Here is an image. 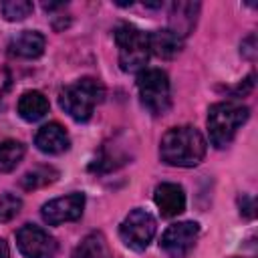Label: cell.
Here are the masks:
<instances>
[{
	"label": "cell",
	"mask_w": 258,
	"mask_h": 258,
	"mask_svg": "<svg viewBox=\"0 0 258 258\" xmlns=\"http://www.w3.org/2000/svg\"><path fill=\"white\" fill-rule=\"evenodd\" d=\"M34 145L42 151V153H48V155H58V153H64L69 147H71V139L64 131V127L60 123H46L42 125L38 131H36V137H34Z\"/></svg>",
	"instance_id": "8fae6325"
},
{
	"label": "cell",
	"mask_w": 258,
	"mask_h": 258,
	"mask_svg": "<svg viewBox=\"0 0 258 258\" xmlns=\"http://www.w3.org/2000/svg\"><path fill=\"white\" fill-rule=\"evenodd\" d=\"M44 36L38 30H22L8 42V52L18 58H36L44 50Z\"/></svg>",
	"instance_id": "4fadbf2b"
},
{
	"label": "cell",
	"mask_w": 258,
	"mask_h": 258,
	"mask_svg": "<svg viewBox=\"0 0 258 258\" xmlns=\"http://www.w3.org/2000/svg\"><path fill=\"white\" fill-rule=\"evenodd\" d=\"M248 115L250 109L236 101H222L212 105L208 111V131L212 145L218 149L226 147L234 139L236 131L248 121Z\"/></svg>",
	"instance_id": "3957f363"
},
{
	"label": "cell",
	"mask_w": 258,
	"mask_h": 258,
	"mask_svg": "<svg viewBox=\"0 0 258 258\" xmlns=\"http://www.w3.org/2000/svg\"><path fill=\"white\" fill-rule=\"evenodd\" d=\"M137 89L141 103L151 115L167 113L171 105V89L169 79L161 69H143L137 75Z\"/></svg>",
	"instance_id": "5b68a950"
},
{
	"label": "cell",
	"mask_w": 258,
	"mask_h": 258,
	"mask_svg": "<svg viewBox=\"0 0 258 258\" xmlns=\"http://www.w3.org/2000/svg\"><path fill=\"white\" fill-rule=\"evenodd\" d=\"M115 42L119 46V64L125 73H141L149 60V40H147V32L131 26V24H123L115 30Z\"/></svg>",
	"instance_id": "277c9868"
},
{
	"label": "cell",
	"mask_w": 258,
	"mask_h": 258,
	"mask_svg": "<svg viewBox=\"0 0 258 258\" xmlns=\"http://www.w3.org/2000/svg\"><path fill=\"white\" fill-rule=\"evenodd\" d=\"M24 157V145L16 139L0 141V171H12Z\"/></svg>",
	"instance_id": "e0dca14e"
},
{
	"label": "cell",
	"mask_w": 258,
	"mask_h": 258,
	"mask_svg": "<svg viewBox=\"0 0 258 258\" xmlns=\"http://www.w3.org/2000/svg\"><path fill=\"white\" fill-rule=\"evenodd\" d=\"M198 12H200V4L198 2H173L169 8V30L175 32L179 38L187 36L198 20Z\"/></svg>",
	"instance_id": "7c38bea8"
},
{
	"label": "cell",
	"mask_w": 258,
	"mask_h": 258,
	"mask_svg": "<svg viewBox=\"0 0 258 258\" xmlns=\"http://www.w3.org/2000/svg\"><path fill=\"white\" fill-rule=\"evenodd\" d=\"M85 210V194L81 191H73L69 196L62 198H54L50 202H46L40 210L42 220L48 226H58L64 222H75L83 216Z\"/></svg>",
	"instance_id": "9c48e42d"
},
{
	"label": "cell",
	"mask_w": 258,
	"mask_h": 258,
	"mask_svg": "<svg viewBox=\"0 0 258 258\" xmlns=\"http://www.w3.org/2000/svg\"><path fill=\"white\" fill-rule=\"evenodd\" d=\"M153 202L159 208L161 216L165 218H175L185 210V194L183 187L171 181H163L155 187L153 191Z\"/></svg>",
	"instance_id": "30bf717a"
},
{
	"label": "cell",
	"mask_w": 258,
	"mask_h": 258,
	"mask_svg": "<svg viewBox=\"0 0 258 258\" xmlns=\"http://www.w3.org/2000/svg\"><path fill=\"white\" fill-rule=\"evenodd\" d=\"M22 208V200L10 191H4L0 196V222H10L14 216H18Z\"/></svg>",
	"instance_id": "ffe728a7"
},
{
	"label": "cell",
	"mask_w": 258,
	"mask_h": 258,
	"mask_svg": "<svg viewBox=\"0 0 258 258\" xmlns=\"http://www.w3.org/2000/svg\"><path fill=\"white\" fill-rule=\"evenodd\" d=\"M240 212L246 216V218H252L254 216V198H250V196H242V200H240Z\"/></svg>",
	"instance_id": "7402d4cb"
},
{
	"label": "cell",
	"mask_w": 258,
	"mask_h": 258,
	"mask_svg": "<svg viewBox=\"0 0 258 258\" xmlns=\"http://www.w3.org/2000/svg\"><path fill=\"white\" fill-rule=\"evenodd\" d=\"M198 236H200L198 222H177L163 232L159 246L169 258H185L194 248Z\"/></svg>",
	"instance_id": "ba28073f"
},
{
	"label": "cell",
	"mask_w": 258,
	"mask_h": 258,
	"mask_svg": "<svg viewBox=\"0 0 258 258\" xmlns=\"http://www.w3.org/2000/svg\"><path fill=\"white\" fill-rule=\"evenodd\" d=\"M0 258H10V250H8V244L0 238Z\"/></svg>",
	"instance_id": "603a6c76"
},
{
	"label": "cell",
	"mask_w": 258,
	"mask_h": 258,
	"mask_svg": "<svg viewBox=\"0 0 258 258\" xmlns=\"http://www.w3.org/2000/svg\"><path fill=\"white\" fill-rule=\"evenodd\" d=\"M48 113V99L40 93V91H26L20 95L18 99V115L28 121L34 123L38 119H42Z\"/></svg>",
	"instance_id": "9a60e30c"
},
{
	"label": "cell",
	"mask_w": 258,
	"mask_h": 258,
	"mask_svg": "<svg viewBox=\"0 0 258 258\" xmlns=\"http://www.w3.org/2000/svg\"><path fill=\"white\" fill-rule=\"evenodd\" d=\"M147 40H149V50L155 56H159V58H173L183 48V38H179L169 28L149 32L147 34Z\"/></svg>",
	"instance_id": "5bb4252c"
},
{
	"label": "cell",
	"mask_w": 258,
	"mask_h": 258,
	"mask_svg": "<svg viewBox=\"0 0 258 258\" xmlns=\"http://www.w3.org/2000/svg\"><path fill=\"white\" fill-rule=\"evenodd\" d=\"M206 139L204 135L189 125L171 127L163 133L159 141L161 161L173 167H194L206 155Z\"/></svg>",
	"instance_id": "6da1fadb"
},
{
	"label": "cell",
	"mask_w": 258,
	"mask_h": 258,
	"mask_svg": "<svg viewBox=\"0 0 258 258\" xmlns=\"http://www.w3.org/2000/svg\"><path fill=\"white\" fill-rule=\"evenodd\" d=\"M155 228H157L155 218L149 212H145L141 208H135L121 222L119 236L125 242V246H129L135 252H143L149 246V242L153 240Z\"/></svg>",
	"instance_id": "8992f818"
},
{
	"label": "cell",
	"mask_w": 258,
	"mask_h": 258,
	"mask_svg": "<svg viewBox=\"0 0 258 258\" xmlns=\"http://www.w3.org/2000/svg\"><path fill=\"white\" fill-rule=\"evenodd\" d=\"M254 42H256V36H254V34H250V36H248V38L242 42V54H244L246 58H250V60L256 56V48H254Z\"/></svg>",
	"instance_id": "44dd1931"
},
{
	"label": "cell",
	"mask_w": 258,
	"mask_h": 258,
	"mask_svg": "<svg viewBox=\"0 0 258 258\" xmlns=\"http://www.w3.org/2000/svg\"><path fill=\"white\" fill-rule=\"evenodd\" d=\"M56 177H58V171L54 167H50V165H38V167L26 171L24 177L20 179V183H22L24 189H36V187H42V185L52 183Z\"/></svg>",
	"instance_id": "ac0fdd59"
},
{
	"label": "cell",
	"mask_w": 258,
	"mask_h": 258,
	"mask_svg": "<svg viewBox=\"0 0 258 258\" xmlns=\"http://www.w3.org/2000/svg\"><path fill=\"white\" fill-rule=\"evenodd\" d=\"M18 250L26 258H54L58 244L56 240L36 224H24L16 232Z\"/></svg>",
	"instance_id": "52a82bcc"
},
{
	"label": "cell",
	"mask_w": 258,
	"mask_h": 258,
	"mask_svg": "<svg viewBox=\"0 0 258 258\" xmlns=\"http://www.w3.org/2000/svg\"><path fill=\"white\" fill-rule=\"evenodd\" d=\"M32 2L30 0H6L0 4L2 16L8 22H16V20H24L30 12H32Z\"/></svg>",
	"instance_id": "d6986e66"
},
{
	"label": "cell",
	"mask_w": 258,
	"mask_h": 258,
	"mask_svg": "<svg viewBox=\"0 0 258 258\" xmlns=\"http://www.w3.org/2000/svg\"><path fill=\"white\" fill-rule=\"evenodd\" d=\"M71 258H113L107 238L101 232H91L81 240Z\"/></svg>",
	"instance_id": "2e32d148"
},
{
	"label": "cell",
	"mask_w": 258,
	"mask_h": 258,
	"mask_svg": "<svg viewBox=\"0 0 258 258\" xmlns=\"http://www.w3.org/2000/svg\"><path fill=\"white\" fill-rule=\"evenodd\" d=\"M103 97H105L103 85L97 79L85 77V79H79L60 91L58 105L69 117L83 123V121L91 119L95 107L103 101Z\"/></svg>",
	"instance_id": "7a4b0ae2"
}]
</instances>
